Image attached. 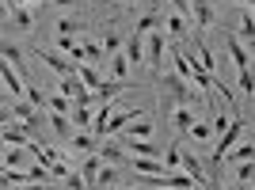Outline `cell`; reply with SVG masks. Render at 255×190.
I'll list each match as a JSON object with an SVG mask.
<instances>
[{
	"label": "cell",
	"mask_w": 255,
	"mask_h": 190,
	"mask_svg": "<svg viewBox=\"0 0 255 190\" xmlns=\"http://www.w3.org/2000/svg\"><path fill=\"white\" fill-rule=\"evenodd\" d=\"M160 110L164 114H171L175 106H194V103H202V92H194L191 80H183L179 73H168L164 80H160Z\"/></svg>",
	"instance_id": "cell-1"
},
{
	"label": "cell",
	"mask_w": 255,
	"mask_h": 190,
	"mask_svg": "<svg viewBox=\"0 0 255 190\" xmlns=\"http://www.w3.org/2000/svg\"><path fill=\"white\" fill-rule=\"evenodd\" d=\"M164 46H168V34H164V31L145 34V61L152 65V73H156V76H164Z\"/></svg>",
	"instance_id": "cell-2"
},
{
	"label": "cell",
	"mask_w": 255,
	"mask_h": 190,
	"mask_svg": "<svg viewBox=\"0 0 255 190\" xmlns=\"http://www.w3.org/2000/svg\"><path fill=\"white\" fill-rule=\"evenodd\" d=\"M240 133H244V118L236 114V118H233V126H229V129L221 133V137H217V148H213V156H210V164H213V168H221V160L229 156V148L236 145V137H240Z\"/></svg>",
	"instance_id": "cell-3"
},
{
	"label": "cell",
	"mask_w": 255,
	"mask_h": 190,
	"mask_svg": "<svg viewBox=\"0 0 255 190\" xmlns=\"http://www.w3.org/2000/svg\"><path fill=\"white\" fill-rule=\"evenodd\" d=\"M225 46H229V57H233L236 69H248V65H252V53H248V46H244L240 34H225Z\"/></svg>",
	"instance_id": "cell-4"
},
{
	"label": "cell",
	"mask_w": 255,
	"mask_h": 190,
	"mask_svg": "<svg viewBox=\"0 0 255 190\" xmlns=\"http://www.w3.org/2000/svg\"><path fill=\"white\" fill-rule=\"evenodd\" d=\"M99 156H103L107 164H118V168H129V160H133V156H126V145L118 148L115 141H107V137L99 141Z\"/></svg>",
	"instance_id": "cell-5"
},
{
	"label": "cell",
	"mask_w": 255,
	"mask_h": 190,
	"mask_svg": "<svg viewBox=\"0 0 255 190\" xmlns=\"http://www.w3.org/2000/svg\"><path fill=\"white\" fill-rule=\"evenodd\" d=\"M38 53H42V61L50 65L57 76H69V73H76V69H80V61H73L69 53H65V57H61V53H46V50H38Z\"/></svg>",
	"instance_id": "cell-6"
},
{
	"label": "cell",
	"mask_w": 255,
	"mask_h": 190,
	"mask_svg": "<svg viewBox=\"0 0 255 190\" xmlns=\"http://www.w3.org/2000/svg\"><path fill=\"white\" fill-rule=\"evenodd\" d=\"M50 129L57 137H73L76 126H73V114H61V110H50Z\"/></svg>",
	"instance_id": "cell-7"
},
{
	"label": "cell",
	"mask_w": 255,
	"mask_h": 190,
	"mask_svg": "<svg viewBox=\"0 0 255 190\" xmlns=\"http://www.w3.org/2000/svg\"><path fill=\"white\" fill-rule=\"evenodd\" d=\"M103 164H107V160L99 156V148H96V152H92V156L84 160V164H80V175L88 179V187H96V179H99V171H103Z\"/></svg>",
	"instance_id": "cell-8"
},
{
	"label": "cell",
	"mask_w": 255,
	"mask_h": 190,
	"mask_svg": "<svg viewBox=\"0 0 255 190\" xmlns=\"http://www.w3.org/2000/svg\"><path fill=\"white\" fill-rule=\"evenodd\" d=\"M122 53L129 57V65H141V61H145V34L133 31V34L126 38V50H122Z\"/></svg>",
	"instance_id": "cell-9"
},
{
	"label": "cell",
	"mask_w": 255,
	"mask_h": 190,
	"mask_svg": "<svg viewBox=\"0 0 255 190\" xmlns=\"http://www.w3.org/2000/svg\"><path fill=\"white\" fill-rule=\"evenodd\" d=\"M4 145H23V148H31L34 137H31V129H27V126H4Z\"/></svg>",
	"instance_id": "cell-10"
},
{
	"label": "cell",
	"mask_w": 255,
	"mask_h": 190,
	"mask_svg": "<svg viewBox=\"0 0 255 190\" xmlns=\"http://www.w3.org/2000/svg\"><path fill=\"white\" fill-rule=\"evenodd\" d=\"M191 15H194V23H198V31L213 27V8H210V0H191Z\"/></svg>",
	"instance_id": "cell-11"
},
{
	"label": "cell",
	"mask_w": 255,
	"mask_h": 190,
	"mask_svg": "<svg viewBox=\"0 0 255 190\" xmlns=\"http://www.w3.org/2000/svg\"><path fill=\"white\" fill-rule=\"evenodd\" d=\"M0 76H4V88H8V92L15 95V99H19V95L27 92V84H23V76L15 73V69H11V61H4V69H0Z\"/></svg>",
	"instance_id": "cell-12"
},
{
	"label": "cell",
	"mask_w": 255,
	"mask_h": 190,
	"mask_svg": "<svg viewBox=\"0 0 255 190\" xmlns=\"http://www.w3.org/2000/svg\"><path fill=\"white\" fill-rule=\"evenodd\" d=\"M122 88H126L122 80H103V84L96 88V103H115L118 95H122Z\"/></svg>",
	"instance_id": "cell-13"
},
{
	"label": "cell",
	"mask_w": 255,
	"mask_h": 190,
	"mask_svg": "<svg viewBox=\"0 0 255 190\" xmlns=\"http://www.w3.org/2000/svg\"><path fill=\"white\" fill-rule=\"evenodd\" d=\"M194 122H198V118H194V110L191 106H175V110H171V126L179 129V133H191V126Z\"/></svg>",
	"instance_id": "cell-14"
},
{
	"label": "cell",
	"mask_w": 255,
	"mask_h": 190,
	"mask_svg": "<svg viewBox=\"0 0 255 190\" xmlns=\"http://www.w3.org/2000/svg\"><path fill=\"white\" fill-rule=\"evenodd\" d=\"M96 103H76L73 110V126L76 129H92V122H96V110H92Z\"/></svg>",
	"instance_id": "cell-15"
},
{
	"label": "cell",
	"mask_w": 255,
	"mask_h": 190,
	"mask_svg": "<svg viewBox=\"0 0 255 190\" xmlns=\"http://www.w3.org/2000/svg\"><path fill=\"white\" fill-rule=\"evenodd\" d=\"M133 118H141V110H122V114H111V126H107V137L111 133H122V129L133 122Z\"/></svg>",
	"instance_id": "cell-16"
},
{
	"label": "cell",
	"mask_w": 255,
	"mask_h": 190,
	"mask_svg": "<svg viewBox=\"0 0 255 190\" xmlns=\"http://www.w3.org/2000/svg\"><path fill=\"white\" fill-rule=\"evenodd\" d=\"M236 34H240V38H244V42L255 50V15H252V11H248V15H240V23H236Z\"/></svg>",
	"instance_id": "cell-17"
},
{
	"label": "cell",
	"mask_w": 255,
	"mask_h": 190,
	"mask_svg": "<svg viewBox=\"0 0 255 190\" xmlns=\"http://www.w3.org/2000/svg\"><path fill=\"white\" fill-rule=\"evenodd\" d=\"M236 88L244 95H255V65H248V69H236Z\"/></svg>",
	"instance_id": "cell-18"
},
{
	"label": "cell",
	"mask_w": 255,
	"mask_h": 190,
	"mask_svg": "<svg viewBox=\"0 0 255 190\" xmlns=\"http://www.w3.org/2000/svg\"><path fill=\"white\" fill-rule=\"evenodd\" d=\"M126 129H129L126 137H152V122H149L145 114H141V118H133V122H129Z\"/></svg>",
	"instance_id": "cell-19"
},
{
	"label": "cell",
	"mask_w": 255,
	"mask_h": 190,
	"mask_svg": "<svg viewBox=\"0 0 255 190\" xmlns=\"http://www.w3.org/2000/svg\"><path fill=\"white\" fill-rule=\"evenodd\" d=\"M126 73H129V57L126 53H111V76H115V80H126Z\"/></svg>",
	"instance_id": "cell-20"
},
{
	"label": "cell",
	"mask_w": 255,
	"mask_h": 190,
	"mask_svg": "<svg viewBox=\"0 0 255 190\" xmlns=\"http://www.w3.org/2000/svg\"><path fill=\"white\" fill-rule=\"evenodd\" d=\"M8 11H11V19H15V27H19V31H31L34 15H31V8H27V4H19V8H8Z\"/></svg>",
	"instance_id": "cell-21"
},
{
	"label": "cell",
	"mask_w": 255,
	"mask_h": 190,
	"mask_svg": "<svg viewBox=\"0 0 255 190\" xmlns=\"http://www.w3.org/2000/svg\"><path fill=\"white\" fill-rule=\"evenodd\" d=\"M4 187H23V183H31V171H19V168H4Z\"/></svg>",
	"instance_id": "cell-22"
},
{
	"label": "cell",
	"mask_w": 255,
	"mask_h": 190,
	"mask_svg": "<svg viewBox=\"0 0 255 190\" xmlns=\"http://www.w3.org/2000/svg\"><path fill=\"white\" fill-rule=\"evenodd\" d=\"M23 145H8L4 148V168H23Z\"/></svg>",
	"instance_id": "cell-23"
},
{
	"label": "cell",
	"mask_w": 255,
	"mask_h": 190,
	"mask_svg": "<svg viewBox=\"0 0 255 190\" xmlns=\"http://www.w3.org/2000/svg\"><path fill=\"white\" fill-rule=\"evenodd\" d=\"M96 187H118V164H103V171H99Z\"/></svg>",
	"instance_id": "cell-24"
},
{
	"label": "cell",
	"mask_w": 255,
	"mask_h": 190,
	"mask_svg": "<svg viewBox=\"0 0 255 190\" xmlns=\"http://www.w3.org/2000/svg\"><path fill=\"white\" fill-rule=\"evenodd\" d=\"M240 160H255V141H248L240 148H229V164H240Z\"/></svg>",
	"instance_id": "cell-25"
},
{
	"label": "cell",
	"mask_w": 255,
	"mask_h": 190,
	"mask_svg": "<svg viewBox=\"0 0 255 190\" xmlns=\"http://www.w3.org/2000/svg\"><path fill=\"white\" fill-rule=\"evenodd\" d=\"M76 73H80V80H84V84L92 88V92H96V88L103 84V80H99V73L92 69V65H84V61H80V69H76Z\"/></svg>",
	"instance_id": "cell-26"
},
{
	"label": "cell",
	"mask_w": 255,
	"mask_h": 190,
	"mask_svg": "<svg viewBox=\"0 0 255 190\" xmlns=\"http://www.w3.org/2000/svg\"><path fill=\"white\" fill-rule=\"evenodd\" d=\"M46 118H50V114H38V110H34V114L27 118V122H23V126L31 129V137H42V129H46Z\"/></svg>",
	"instance_id": "cell-27"
},
{
	"label": "cell",
	"mask_w": 255,
	"mask_h": 190,
	"mask_svg": "<svg viewBox=\"0 0 255 190\" xmlns=\"http://www.w3.org/2000/svg\"><path fill=\"white\" fill-rule=\"evenodd\" d=\"M213 133H217V129H213V122H194V126H191V137H194V141H210Z\"/></svg>",
	"instance_id": "cell-28"
},
{
	"label": "cell",
	"mask_w": 255,
	"mask_h": 190,
	"mask_svg": "<svg viewBox=\"0 0 255 190\" xmlns=\"http://www.w3.org/2000/svg\"><path fill=\"white\" fill-rule=\"evenodd\" d=\"M156 27H160V15H156V11H149V15H141V19H137V34H152Z\"/></svg>",
	"instance_id": "cell-29"
},
{
	"label": "cell",
	"mask_w": 255,
	"mask_h": 190,
	"mask_svg": "<svg viewBox=\"0 0 255 190\" xmlns=\"http://www.w3.org/2000/svg\"><path fill=\"white\" fill-rule=\"evenodd\" d=\"M168 34H171V38H183V34H187V23H183L179 11H175V15H168Z\"/></svg>",
	"instance_id": "cell-30"
},
{
	"label": "cell",
	"mask_w": 255,
	"mask_h": 190,
	"mask_svg": "<svg viewBox=\"0 0 255 190\" xmlns=\"http://www.w3.org/2000/svg\"><path fill=\"white\" fill-rule=\"evenodd\" d=\"M84 46H88V61H96V65L107 61V46L103 42H84Z\"/></svg>",
	"instance_id": "cell-31"
},
{
	"label": "cell",
	"mask_w": 255,
	"mask_h": 190,
	"mask_svg": "<svg viewBox=\"0 0 255 190\" xmlns=\"http://www.w3.org/2000/svg\"><path fill=\"white\" fill-rule=\"evenodd\" d=\"M4 61H11L15 69H23V50H19V46H11V42H4Z\"/></svg>",
	"instance_id": "cell-32"
},
{
	"label": "cell",
	"mask_w": 255,
	"mask_h": 190,
	"mask_svg": "<svg viewBox=\"0 0 255 190\" xmlns=\"http://www.w3.org/2000/svg\"><path fill=\"white\" fill-rule=\"evenodd\" d=\"M80 31H84V23H80V19H61V23H57V34H80Z\"/></svg>",
	"instance_id": "cell-33"
},
{
	"label": "cell",
	"mask_w": 255,
	"mask_h": 190,
	"mask_svg": "<svg viewBox=\"0 0 255 190\" xmlns=\"http://www.w3.org/2000/svg\"><path fill=\"white\" fill-rule=\"evenodd\" d=\"M236 175H240V183H252V179H255V160H240Z\"/></svg>",
	"instance_id": "cell-34"
},
{
	"label": "cell",
	"mask_w": 255,
	"mask_h": 190,
	"mask_svg": "<svg viewBox=\"0 0 255 190\" xmlns=\"http://www.w3.org/2000/svg\"><path fill=\"white\" fill-rule=\"evenodd\" d=\"M103 46H107V53H118V50H122V46H126V42H122V34H118V31H107Z\"/></svg>",
	"instance_id": "cell-35"
},
{
	"label": "cell",
	"mask_w": 255,
	"mask_h": 190,
	"mask_svg": "<svg viewBox=\"0 0 255 190\" xmlns=\"http://www.w3.org/2000/svg\"><path fill=\"white\" fill-rule=\"evenodd\" d=\"M34 110H38V106H34L31 99H27V103H23V99H15V118H23V122H27V118H31Z\"/></svg>",
	"instance_id": "cell-36"
},
{
	"label": "cell",
	"mask_w": 255,
	"mask_h": 190,
	"mask_svg": "<svg viewBox=\"0 0 255 190\" xmlns=\"http://www.w3.org/2000/svg\"><path fill=\"white\" fill-rule=\"evenodd\" d=\"M31 152H34V160H42V164H53V160H57V152H53V148H42V145H31Z\"/></svg>",
	"instance_id": "cell-37"
},
{
	"label": "cell",
	"mask_w": 255,
	"mask_h": 190,
	"mask_svg": "<svg viewBox=\"0 0 255 190\" xmlns=\"http://www.w3.org/2000/svg\"><path fill=\"white\" fill-rule=\"evenodd\" d=\"M50 171H53V179H65V175H73V168H69V164H61V160H53Z\"/></svg>",
	"instance_id": "cell-38"
},
{
	"label": "cell",
	"mask_w": 255,
	"mask_h": 190,
	"mask_svg": "<svg viewBox=\"0 0 255 190\" xmlns=\"http://www.w3.org/2000/svg\"><path fill=\"white\" fill-rule=\"evenodd\" d=\"M27 99H31L34 106H46V103H50V95H42L38 88H31V92H27Z\"/></svg>",
	"instance_id": "cell-39"
},
{
	"label": "cell",
	"mask_w": 255,
	"mask_h": 190,
	"mask_svg": "<svg viewBox=\"0 0 255 190\" xmlns=\"http://www.w3.org/2000/svg\"><path fill=\"white\" fill-rule=\"evenodd\" d=\"M171 8L179 11V15H187V11H191V0H171Z\"/></svg>",
	"instance_id": "cell-40"
},
{
	"label": "cell",
	"mask_w": 255,
	"mask_h": 190,
	"mask_svg": "<svg viewBox=\"0 0 255 190\" xmlns=\"http://www.w3.org/2000/svg\"><path fill=\"white\" fill-rule=\"evenodd\" d=\"M53 4H57V8H73L76 0H53Z\"/></svg>",
	"instance_id": "cell-41"
},
{
	"label": "cell",
	"mask_w": 255,
	"mask_h": 190,
	"mask_svg": "<svg viewBox=\"0 0 255 190\" xmlns=\"http://www.w3.org/2000/svg\"><path fill=\"white\" fill-rule=\"evenodd\" d=\"M252 15H255V4H252Z\"/></svg>",
	"instance_id": "cell-42"
},
{
	"label": "cell",
	"mask_w": 255,
	"mask_h": 190,
	"mask_svg": "<svg viewBox=\"0 0 255 190\" xmlns=\"http://www.w3.org/2000/svg\"><path fill=\"white\" fill-rule=\"evenodd\" d=\"M126 4H129V0H126Z\"/></svg>",
	"instance_id": "cell-43"
}]
</instances>
